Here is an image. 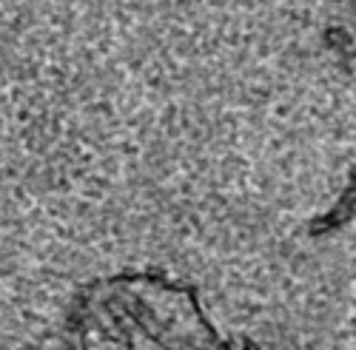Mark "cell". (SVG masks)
I'll return each instance as SVG.
<instances>
[{
	"mask_svg": "<svg viewBox=\"0 0 356 350\" xmlns=\"http://www.w3.org/2000/svg\"><path fill=\"white\" fill-rule=\"evenodd\" d=\"M71 336L74 350H231L194 291L149 273L89 285L71 313Z\"/></svg>",
	"mask_w": 356,
	"mask_h": 350,
	"instance_id": "obj_1",
	"label": "cell"
}]
</instances>
